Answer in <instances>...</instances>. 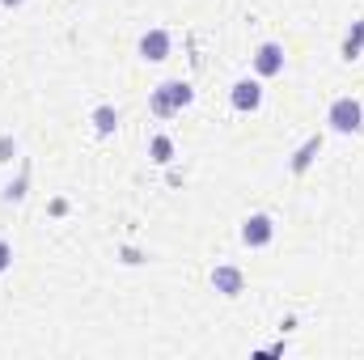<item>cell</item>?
Masks as SVG:
<instances>
[{"instance_id": "8fae6325", "label": "cell", "mask_w": 364, "mask_h": 360, "mask_svg": "<svg viewBox=\"0 0 364 360\" xmlns=\"http://www.w3.org/2000/svg\"><path fill=\"white\" fill-rule=\"evenodd\" d=\"M170 157H174V144H170V136H157V140H153V162H161V166H166Z\"/></svg>"}, {"instance_id": "8992f818", "label": "cell", "mask_w": 364, "mask_h": 360, "mask_svg": "<svg viewBox=\"0 0 364 360\" xmlns=\"http://www.w3.org/2000/svg\"><path fill=\"white\" fill-rule=\"evenodd\" d=\"M259 102H263V90H259L255 81H237V85H233V106H237V110H255Z\"/></svg>"}, {"instance_id": "9c48e42d", "label": "cell", "mask_w": 364, "mask_h": 360, "mask_svg": "<svg viewBox=\"0 0 364 360\" xmlns=\"http://www.w3.org/2000/svg\"><path fill=\"white\" fill-rule=\"evenodd\" d=\"M360 47H364V21H356V26H352V34H348V43H343V55H348V60H356V55H360Z\"/></svg>"}, {"instance_id": "277c9868", "label": "cell", "mask_w": 364, "mask_h": 360, "mask_svg": "<svg viewBox=\"0 0 364 360\" xmlns=\"http://www.w3.org/2000/svg\"><path fill=\"white\" fill-rule=\"evenodd\" d=\"M242 238H246V246H267L272 242V221L267 216H250L246 229H242Z\"/></svg>"}, {"instance_id": "5b68a950", "label": "cell", "mask_w": 364, "mask_h": 360, "mask_svg": "<svg viewBox=\"0 0 364 360\" xmlns=\"http://www.w3.org/2000/svg\"><path fill=\"white\" fill-rule=\"evenodd\" d=\"M255 64H259V73H263V77H275V73L284 68V51H279L275 43H263V47H259V55H255Z\"/></svg>"}, {"instance_id": "4fadbf2b", "label": "cell", "mask_w": 364, "mask_h": 360, "mask_svg": "<svg viewBox=\"0 0 364 360\" xmlns=\"http://www.w3.org/2000/svg\"><path fill=\"white\" fill-rule=\"evenodd\" d=\"M4 4H21V0H4Z\"/></svg>"}, {"instance_id": "ba28073f", "label": "cell", "mask_w": 364, "mask_h": 360, "mask_svg": "<svg viewBox=\"0 0 364 360\" xmlns=\"http://www.w3.org/2000/svg\"><path fill=\"white\" fill-rule=\"evenodd\" d=\"M318 149H322V140H318V136H314V140H305V144H301V153L292 157V170H296V174H301V170H309V162L318 157Z\"/></svg>"}, {"instance_id": "6da1fadb", "label": "cell", "mask_w": 364, "mask_h": 360, "mask_svg": "<svg viewBox=\"0 0 364 360\" xmlns=\"http://www.w3.org/2000/svg\"><path fill=\"white\" fill-rule=\"evenodd\" d=\"M191 102V85H182V81H166V85H157L153 93V110L157 115H174Z\"/></svg>"}, {"instance_id": "30bf717a", "label": "cell", "mask_w": 364, "mask_h": 360, "mask_svg": "<svg viewBox=\"0 0 364 360\" xmlns=\"http://www.w3.org/2000/svg\"><path fill=\"white\" fill-rule=\"evenodd\" d=\"M93 123H97V132H102V136H110V132H114V123H119V115H114L110 106H97V115H93Z\"/></svg>"}, {"instance_id": "3957f363", "label": "cell", "mask_w": 364, "mask_h": 360, "mask_svg": "<svg viewBox=\"0 0 364 360\" xmlns=\"http://www.w3.org/2000/svg\"><path fill=\"white\" fill-rule=\"evenodd\" d=\"M140 55L153 60V64L166 60V55H170V34H166V30H149V34L140 38Z\"/></svg>"}, {"instance_id": "7a4b0ae2", "label": "cell", "mask_w": 364, "mask_h": 360, "mask_svg": "<svg viewBox=\"0 0 364 360\" xmlns=\"http://www.w3.org/2000/svg\"><path fill=\"white\" fill-rule=\"evenodd\" d=\"M331 123H335V132H356V127H360V102L339 97V102L331 106Z\"/></svg>"}, {"instance_id": "52a82bcc", "label": "cell", "mask_w": 364, "mask_h": 360, "mask_svg": "<svg viewBox=\"0 0 364 360\" xmlns=\"http://www.w3.org/2000/svg\"><path fill=\"white\" fill-rule=\"evenodd\" d=\"M212 284H216V292H225V297H237V292H242V271H237V268H216Z\"/></svg>"}, {"instance_id": "7c38bea8", "label": "cell", "mask_w": 364, "mask_h": 360, "mask_svg": "<svg viewBox=\"0 0 364 360\" xmlns=\"http://www.w3.org/2000/svg\"><path fill=\"white\" fill-rule=\"evenodd\" d=\"M9 263H13V250H9V246H4V242H0V271L9 268Z\"/></svg>"}]
</instances>
